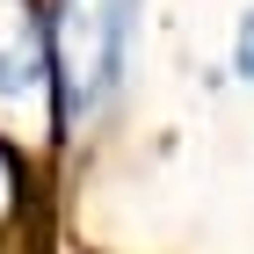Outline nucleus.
<instances>
[{"mask_svg": "<svg viewBox=\"0 0 254 254\" xmlns=\"http://www.w3.org/2000/svg\"><path fill=\"white\" fill-rule=\"evenodd\" d=\"M138 0H59L51 22V80L65 87V117H95L124 80Z\"/></svg>", "mask_w": 254, "mask_h": 254, "instance_id": "1", "label": "nucleus"}, {"mask_svg": "<svg viewBox=\"0 0 254 254\" xmlns=\"http://www.w3.org/2000/svg\"><path fill=\"white\" fill-rule=\"evenodd\" d=\"M233 73H240V80L254 87V7L240 15V37H233Z\"/></svg>", "mask_w": 254, "mask_h": 254, "instance_id": "2", "label": "nucleus"}]
</instances>
